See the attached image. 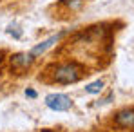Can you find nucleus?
<instances>
[{"label":"nucleus","instance_id":"1","mask_svg":"<svg viewBox=\"0 0 134 132\" xmlns=\"http://www.w3.org/2000/svg\"><path fill=\"white\" fill-rule=\"evenodd\" d=\"M47 80L51 83H60V85H71L82 80L83 74H87V69L76 60H65V62H56L45 69Z\"/></svg>","mask_w":134,"mask_h":132},{"label":"nucleus","instance_id":"8","mask_svg":"<svg viewBox=\"0 0 134 132\" xmlns=\"http://www.w3.org/2000/svg\"><path fill=\"white\" fill-rule=\"evenodd\" d=\"M25 96H27V98H31V100H35L38 94H36V90H35V89H25Z\"/></svg>","mask_w":134,"mask_h":132},{"label":"nucleus","instance_id":"7","mask_svg":"<svg viewBox=\"0 0 134 132\" xmlns=\"http://www.w3.org/2000/svg\"><path fill=\"white\" fill-rule=\"evenodd\" d=\"M105 87V82L103 80H96V82H92L89 85H85V92L87 94H100L102 90Z\"/></svg>","mask_w":134,"mask_h":132},{"label":"nucleus","instance_id":"5","mask_svg":"<svg viewBox=\"0 0 134 132\" xmlns=\"http://www.w3.org/2000/svg\"><path fill=\"white\" fill-rule=\"evenodd\" d=\"M35 60L36 58L31 53H16V54H11V58H9L11 71H27L29 67L33 65Z\"/></svg>","mask_w":134,"mask_h":132},{"label":"nucleus","instance_id":"2","mask_svg":"<svg viewBox=\"0 0 134 132\" xmlns=\"http://www.w3.org/2000/svg\"><path fill=\"white\" fill-rule=\"evenodd\" d=\"M45 105L54 112H65L72 107V101L64 92H53V94L45 96Z\"/></svg>","mask_w":134,"mask_h":132},{"label":"nucleus","instance_id":"6","mask_svg":"<svg viewBox=\"0 0 134 132\" xmlns=\"http://www.w3.org/2000/svg\"><path fill=\"white\" fill-rule=\"evenodd\" d=\"M87 0H58V7H64L67 13H78L83 9Z\"/></svg>","mask_w":134,"mask_h":132},{"label":"nucleus","instance_id":"9","mask_svg":"<svg viewBox=\"0 0 134 132\" xmlns=\"http://www.w3.org/2000/svg\"><path fill=\"white\" fill-rule=\"evenodd\" d=\"M2 60H4V51H0V64H2Z\"/></svg>","mask_w":134,"mask_h":132},{"label":"nucleus","instance_id":"3","mask_svg":"<svg viewBox=\"0 0 134 132\" xmlns=\"http://www.w3.org/2000/svg\"><path fill=\"white\" fill-rule=\"evenodd\" d=\"M114 127L118 129H123V130H132L134 129V107H125V109H120L114 118Z\"/></svg>","mask_w":134,"mask_h":132},{"label":"nucleus","instance_id":"4","mask_svg":"<svg viewBox=\"0 0 134 132\" xmlns=\"http://www.w3.org/2000/svg\"><path fill=\"white\" fill-rule=\"evenodd\" d=\"M64 36H65V31H62V33H56V35H53V36L45 38L44 42L36 44L35 47H33V49H31V51H29V53H31V54H33L35 58H40V56H42L44 53H47V51H49L51 47H54V45L58 44V42H60V40H62Z\"/></svg>","mask_w":134,"mask_h":132}]
</instances>
